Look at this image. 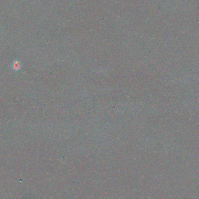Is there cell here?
Segmentation results:
<instances>
[{"mask_svg":"<svg viewBox=\"0 0 199 199\" xmlns=\"http://www.w3.org/2000/svg\"><path fill=\"white\" fill-rule=\"evenodd\" d=\"M21 68V64L20 62H19L18 61H14L12 63V68L13 70H15V71H17V70H19V69Z\"/></svg>","mask_w":199,"mask_h":199,"instance_id":"obj_1","label":"cell"}]
</instances>
